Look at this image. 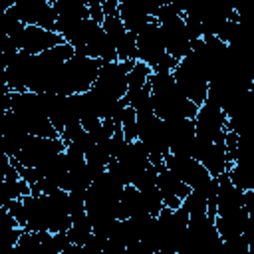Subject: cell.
<instances>
[{
	"instance_id": "15",
	"label": "cell",
	"mask_w": 254,
	"mask_h": 254,
	"mask_svg": "<svg viewBox=\"0 0 254 254\" xmlns=\"http://www.w3.org/2000/svg\"><path fill=\"white\" fill-rule=\"evenodd\" d=\"M6 40H10L18 52H24L30 56H40V54H44L56 46L65 44V40L58 32H50V30L40 28V26H24L22 32H18L16 36L6 38Z\"/></svg>"
},
{
	"instance_id": "16",
	"label": "cell",
	"mask_w": 254,
	"mask_h": 254,
	"mask_svg": "<svg viewBox=\"0 0 254 254\" xmlns=\"http://www.w3.org/2000/svg\"><path fill=\"white\" fill-rule=\"evenodd\" d=\"M26 26H40L56 32V10L50 0H18L8 6Z\"/></svg>"
},
{
	"instance_id": "33",
	"label": "cell",
	"mask_w": 254,
	"mask_h": 254,
	"mask_svg": "<svg viewBox=\"0 0 254 254\" xmlns=\"http://www.w3.org/2000/svg\"><path fill=\"white\" fill-rule=\"evenodd\" d=\"M121 131L125 135L127 141H135L137 139V113L127 105L123 115H121Z\"/></svg>"
},
{
	"instance_id": "27",
	"label": "cell",
	"mask_w": 254,
	"mask_h": 254,
	"mask_svg": "<svg viewBox=\"0 0 254 254\" xmlns=\"http://www.w3.org/2000/svg\"><path fill=\"white\" fill-rule=\"evenodd\" d=\"M93 236V224L87 216V212H81L77 216H71V226L67 230V238L75 246H83Z\"/></svg>"
},
{
	"instance_id": "13",
	"label": "cell",
	"mask_w": 254,
	"mask_h": 254,
	"mask_svg": "<svg viewBox=\"0 0 254 254\" xmlns=\"http://www.w3.org/2000/svg\"><path fill=\"white\" fill-rule=\"evenodd\" d=\"M194 127H196V137L212 143H224L228 133V117L222 111V107L206 99L196 111Z\"/></svg>"
},
{
	"instance_id": "37",
	"label": "cell",
	"mask_w": 254,
	"mask_h": 254,
	"mask_svg": "<svg viewBox=\"0 0 254 254\" xmlns=\"http://www.w3.org/2000/svg\"><path fill=\"white\" fill-rule=\"evenodd\" d=\"M123 254H155L151 246H147L143 240H135V242H129L125 252Z\"/></svg>"
},
{
	"instance_id": "12",
	"label": "cell",
	"mask_w": 254,
	"mask_h": 254,
	"mask_svg": "<svg viewBox=\"0 0 254 254\" xmlns=\"http://www.w3.org/2000/svg\"><path fill=\"white\" fill-rule=\"evenodd\" d=\"M54 10H56V32L69 44L81 24L89 18V8L87 2L83 0H52Z\"/></svg>"
},
{
	"instance_id": "23",
	"label": "cell",
	"mask_w": 254,
	"mask_h": 254,
	"mask_svg": "<svg viewBox=\"0 0 254 254\" xmlns=\"http://www.w3.org/2000/svg\"><path fill=\"white\" fill-rule=\"evenodd\" d=\"M157 187L163 194V202L167 208H179L183 206V200L189 196L190 189L173 173L165 167V163L157 165Z\"/></svg>"
},
{
	"instance_id": "7",
	"label": "cell",
	"mask_w": 254,
	"mask_h": 254,
	"mask_svg": "<svg viewBox=\"0 0 254 254\" xmlns=\"http://www.w3.org/2000/svg\"><path fill=\"white\" fill-rule=\"evenodd\" d=\"M222 246L224 240L216 230L214 216L196 214L189 218V228L179 254H220Z\"/></svg>"
},
{
	"instance_id": "25",
	"label": "cell",
	"mask_w": 254,
	"mask_h": 254,
	"mask_svg": "<svg viewBox=\"0 0 254 254\" xmlns=\"http://www.w3.org/2000/svg\"><path fill=\"white\" fill-rule=\"evenodd\" d=\"M141 214H147L143 208L141 192L133 185H127L119 198V220H127V218L141 216Z\"/></svg>"
},
{
	"instance_id": "21",
	"label": "cell",
	"mask_w": 254,
	"mask_h": 254,
	"mask_svg": "<svg viewBox=\"0 0 254 254\" xmlns=\"http://www.w3.org/2000/svg\"><path fill=\"white\" fill-rule=\"evenodd\" d=\"M159 4H143L137 0H119V18L127 32L139 34L151 22H155V12Z\"/></svg>"
},
{
	"instance_id": "3",
	"label": "cell",
	"mask_w": 254,
	"mask_h": 254,
	"mask_svg": "<svg viewBox=\"0 0 254 254\" xmlns=\"http://www.w3.org/2000/svg\"><path fill=\"white\" fill-rule=\"evenodd\" d=\"M10 111L18 117V121L28 129V133L32 137H50V139L60 137L48 117L42 93H36V91L12 93L10 95Z\"/></svg>"
},
{
	"instance_id": "9",
	"label": "cell",
	"mask_w": 254,
	"mask_h": 254,
	"mask_svg": "<svg viewBox=\"0 0 254 254\" xmlns=\"http://www.w3.org/2000/svg\"><path fill=\"white\" fill-rule=\"evenodd\" d=\"M151 155L149 151L143 147V143L139 139L135 141H127L125 149L119 153L117 159H113L107 167V171L117 177L123 185H133L137 181V177L147 171L151 167Z\"/></svg>"
},
{
	"instance_id": "36",
	"label": "cell",
	"mask_w": 254,
	"mask_h": 254,
	"mask_svg": "<svg viewBox=\"0 0 254 254\" xmlns=\"http://www.w3.org/2000/svg\"><path fill=\"white\" fill-rule=\"evenodd\" d=\"M87 8H89V18L103 24L105 20V14H103V6H101V0H87Z\"/></svg>"
},
{
	"instance_id": "10",
	"label": "cell",
	"mask_w": 254,
	"mask_h": 254,
	"mask_svg": "<svg viewBox=\"0 0 254 254\" xmlns=\"http://www.w3.org/2000/svg\"><path fill=\"white\" fill-rule=\"evenodd\" d=\"M137 139L149 151L151 163L155 167L165 163V157L169 155V141L163 119H159L155 113L147 117H137Z\"/></svg>"
},
{
	"instance_id": "31",
	"label": "cell",
	"mask_w": 254,
	"mask_h": 254,
	"mask_svg": "<svg viewBox=\"0 0 254 254\" xmlns=\"http://www.w3.org/2000/svg\"><path fill=\"white\" fill-rule=\"evenodd\" d=\"M228 177H230L232 185L238 187V189L244 190V192H248V190L254 189V173L248 171V169H244V167H240V165L230 163V167H228Z\"/></svg>"
},
{
	"instance_id": "22",
	"label": "cell",
	"mask_w": 254,
	"mask_h": 254,
	"mask_svg": "<svg viewBox=\"0 0 254 254\" xmlns=\"http://www.w3.org/2000/svg\"><path fill=\"white\" fill-rule=\"evenodd\" d=\"M218 179V190H216V216H230V214H242L248 212L244 204V190L232 185L228 173L216 177Z\"/></svg>"
},
{
	"instance_id": "14",
	"label": "cell",
	"mask_w": 254,
	"mask_h": 254,
	"mask_svg": "<svg viewBox=\"0 0 254 254\" xmlns=\"http://www.w3.org/2000/svg\"><path fill=\"white\" fill-rule=\"evenodd\" d=\"M65 151V143L62 137L50 139V137H30L24 149L12 159L28 169H40L44 163L54 159L56 155Z\"/></svg>"
},
{
	"instance_id": "20",
	"label": "cell",
	"mask_w": 254,
	"mask_h": 254,
	"mask_svg": "<svg viewBox=\"0 0 254 254\" xmlns=\"http://www.w3.org/2000/svg\"><path fill=\"white\" fill-rule=\"evenodd\" d=\"M32 135L28 133V129L18 121V117L12 111L2 113V127H0V145H2V155L14 159L24 145L28 143Z\"/></svg>"
},
{
	"instance_id": "35",
	"label": "cell",
	"mask_w": 254,
	"mask_h": 254,
	"mask_svg": "<svg viewBox=\"0 0 254 254\" xmlns=\"http://www.w3.org/2000/svg\"><path fill=\"white\" fill-rule=\"evenodd\" d=\"M220 254H250V246H248L244 236H238L232 240H224Z\"/></svg>"
},
{
	"instance_id": "39",
	"label": "cell",
	"mask_w": 254,
	"mask_h": 254,
	"mask_svg": "<svg viewBox=\"0 0 254 254\" xmlns=\"http://www.w3.org/2000/svg\"><path fill=\"white\" fill-rule=\"evenodd\" d=\"M252 87H254V81H252Z\"/></svg>"
},
{
	"instance_id": "5",
	"label": "cell",
	"mask_w": 254,
	"mask_h": 254,
	"mask_svg": "<svg viewBox=\"0 0 254 254\" xmlns=\"http://www.w3.org/2000/svg\"><path fill=\"white\" fill-rule=\"evenodd\" d=\"M137 62L147 64L153 73H173L179 65V60L167 54L157 20L137 34Z\"/></svg>"
},
{
	"instance_id": "32",
	"label": "cell",
	"mask_w": 254,
	"mask_h": 254,
	"mask_svg": "<svg viewBox=\"0 0 254 254\" xmlns=\"http://www.w3.org/2000/svg\"><path fill=\"white\" fill-rule=\"evenodd\" d=\"M151 75H153V69L147 64L135 62L133 67H131V71H129V89H141V87H145L149 83Z\"/></svg>"
},
{
	"instance_id": "26",
	"label": "cell",
	"mask_w": 254,
	"mask_h": 254,
	"mask_svg": "<svg viewBox=\"0 0 254 254\" xmlns=\"http://www.w3.org/2000/svg\"><path fill=\"white\" fill-rule=\"evenodd\" d=\"M127 105L137 113V117L153 115V101H151V83H147L141 89H129L125 95Z\"/></svg>"
},
{
	"instance_id": "1",
	"label": "cell",
	"mask_w": 254,
	"mask_h": 254,
	"mask_svg": "<svg viewBox=\"0 0 254 254\" xmlns=\"http://www.w3.org/2000/svg\"><path fill=\"white\" fill-rule=\"evenodd\" d=\"M153 111L159 119H194L198 105L192 103L177 85L173 73H153L151 79Z\"/></svg>"
},
{
	"instance_id": "34",
	"label": "cell",
	"mask_w": 254,
	"mask_h": 254,
	"mask_svg": "<svg viewBox=\"0 0 254 254\" xmlns=\"http://www.w3.org/2000/svg\"><path fill=\"white\" fill-rule=\"evenodd\" d=\"M0 208H2V210H6V212H8V214L18 222V226H20V228H24V230H26L28 220H26V206H24V200H22V198H14V200H10V202L2 204Z\"/></svg>"
},
{
	"instance_id": "24",
	"label": "cell",
	"mask_w": 254,
	"mask_h": 254,
	"mask_svg": "<svg viewBox=\"0 0 254 254\" xmlns=\"http://www.w3.org/2000/svg\"><path fill=\"white\" fill-rule=\"evenodd\" d=\"M26 206V230L30 232H50V222H48V212L44 204V196L28 194L22 198Z\"/></svg>"
},
{
	"instance_id": "38",
	"label": "cell",
	"mask_w": 254,
	"mask_h": 254,
	"mask_svg": "<svg viewBox=\"0 0 254 254\" xmlns=\"http://www.w3.org/2000/svg\"><path fill=\"white\" fill-rule=\"evenodd\" d=\"M244 204H246V210H248V216L254 218V189L244 192Z\"/></svg>"
},
{
	"instance_id": "4",
	"label": "cell",
	"mask_w": 254,
	"mask_h": 254,
	"mask_svg": "<svg viewBox=\"0 0 254 254\" xmlns=\"http://www.w3.org/2000/svg\"><path fill=\"white\" fill-rule=\"evenodd\" d=\"M101 60H93L87 56H73L71 60H67L62 69L56 75V81L52 85L50 93H60V95H77V93H85L93 87L99 67H101Z\"/></svg>"
},
{
	"instance_id": "18",
	"label": "cell",
	"mask_w": 254,
	"mask_h": 254,
	"mask_svg": "<svg viewBox=\"0 0 254 254\" xmlns=\"http://www.w3.org/2000/svg\"><path fill=\"white\" fill-rule=\"evenodd\" d=\"M192 159H196L212 177H220L228 173L230 161L226 153V143H212L196 137L194 149H192Z\"/></svg>"
},
{
	"instance_id": "6",
	"label": "cell",
	"mask_w": 254,
	"mask_h": 254,
	"mask_svg": "<svg viewBox=\"0 0 254 254\" xmlns=\"http://www.w3.org/2000/svg\"><path fill=\"white\" fill-rule=\"evenodd\" d=\"M189 212L185 206L163 208L155 218V250L157 254H179L189 228Z\"/></svg>"
},
{
	"instance_id": "11",
	"label": "cell",
	"mask_w": 254,
	"mask_h": 254,
	"mask_svg": "<svg viewBox=\"0 0 254 254\" xmlns=\"http://www.w3.org/2000/svg\"><path fill=\"white\" fill-rule=\"evenodd\" d=\"M135 62H105L99 67L97 79L93 83V89L113 97V99H125L129 91V71Z\"/></svg>"
},
{
	"instance_id": "19",
	"label": "cell",
	"mask_w": 254,
	"mask_h": 254,
	"mask_svg": "<svg viewBox=\"0 0 254 254\" xmlns=\"http://www.w3.org/2000/svg\"><path fill=\"white\" fill-rule=\"evenodd\" d=\"M165 131L169 141V153L192 157V149L196 143L194 119H169L165 121Z\"/></svg>"
},
{
	"instance_id": "17",
	"label": "cell",
	"mask_w": 254,
	"mask_h": 254,
	"mask_svg": "<svg viewBox=\"0 0 254 254\" xmlns=\"http://www.w3.org/2000/svg\"><path fill=\"white\" fill-rule=\"evenodd\" d=\"M101 26L117 52V60L119 62H137V36L127 32L119 14L105 16Z\"/></svg>"
},
{
	"instance_id": "30",
	"label": "cell",
	"mask_w": 254,
	"mask_h": 254,
	"mask_svg": "<svg viewBox=\"0 0 254 254\" xmlns=\"http://www.w3.org/2000/svg\"><path fill=\"white\" fill-rule=\"evenodd\" d=\"M183 206L187 208L189 216L208 214V194L202 190H190L189 196L183 200Z\"/></svg>"
},
{
	"instance_id": "8",
	"label": "cell",
	"mask_w": 254,
	"mask_h": 254,
	"mask_svg": "<svg viewBox=\"0 0 254 254\" xmlns=\"http://www.w3.org/2000/svg\"><path fill=\"white\" fill-rule=\"evenodd\" d=\"M173 75H175V81H177V85L181 87V91H183L192 103H196V105L200 107V105L206 101L210 79H208L204 67L200 65V62H198L192 54L179 62V65H177V69L173 71Z\"/></svg>"
},
{
	"instance_id": "29",
	"label": "cell",
	"mask_w": 254,
	"mask_h": 254,
	"mask_svg": "<svg viewBox=\"0 0 254 254\" xmlns=\"http://www.w3.org/2000/svg\"><path fill=\"white\" fill-rule=\"evenodd\" d=\"M228 131L238 137H254V109L228 117Z\"/></svg>"
},
{
	"instance_id": "28",
	"label": "cell",
	"mask_w": 254,
	"mask_h": 254,
	"mask_svg": "<svg viewBox=\"0 0 254 254\" xmlns=\"http://www.w3.org/2000/svg\"><path fill=\"white\" fill-rule=\"evenodd\" d=\"M69 244L67 232H42L38 254H62Z\"/></svg>"
},
{
	"instance_id": "2",
	"label": "cell",
	"mask_w": 254,
	"mask_h": 254,
	"mask_svg": "<svg viewBox=\"0 0 254 254\" xmlns=\"http://www.w3.org/2000/svg\"><path fill=\"white\" fill-rule=\"evenodd\" d=\"M155 20L161 26L163 42H165L169 56H173L181 62L192 54L194 40L190 38L189 30H187V24L183 18V4H175V2L159 4L157 12H155Z\"/></svg>"
}]
</instances>
